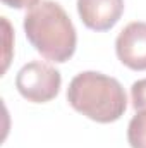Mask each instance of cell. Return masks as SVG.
Returning a JSON list of instances; mask_svg holds the SVG:
<instances>
[{"mask_svg": "<svg viewBox=\"0 0 146 148\" xmlns=\"http://www.w3.org/2000/svg\"><path fill=\"white\" fill-rule=\"evenodd\" d=\"M2 2H3V5H7L10 9H31L40 0H2Z\"/></svg>", "mask_w": 146, "mask_h": 148, "instance_id": "8", "label": "cell"}, {"mask_svg": "<svg viewBox=\"0 0 146 148\" xmlns=\"http://www.w3.org/2000/svg\"><path fill=\"white\" fill-rule=\"evenodd\" d=\"M127 141L131 148H146V110H138L129 121Z\"/></svg>", "mask_w": 146, "mask_h": 148, "instance_id": "6", "label": "cell"}, {"mask_svg": "<svg viewBox=\"0 0 146 148\" xmlns=\"http://www.w3.org/2000/svg\"><path fill=\"white\" fill-rule=\"evenodd\" d=\"M115 53L119 60L132 69L146 71V23H129L115 38Z\"/></svg>", "mask_w": 146, "mask_h": 148, "instance_id": "4", "label": "cell"}, {"mask_svg": "<svg viewBox=\"0 0 146 148\" xmlns=\"http://www.w3.org/2000/svg\"><path fill=\"white\" fill-rule=\"evenodd\" d=\"M62 86L60 73L50 64L33 60L24 64L16 76V88L23 98L33 103H46L53 100Z\"/></svg>", "mask_w": 146, "mask_h": 148, "instance_id": "3", "label": "cell"}, {"mask_svg": "<svg viewBox=\"0 0 146 148\" xmlns=\"http://www.w3.org/2000/svg\"><path fill=\"white\" fill-rule=\"evenodd\" d=\"M24 33L46 60L64 64L76 52L77 33L65 9L53 0H40L24 16Z\"/></svg>", "mask_w": 146, "mask_h": 148, "instance_id": "1", "label": "cell"}, {"mask_svg": "<svg viewBox=\"0 0 146 148\" xmlns=\"http://www.w3.org/2000/svg\"><path fill=\"white\" fill-rule=\"evenodd\" d=\"M67 102L76 112L100 124L119 121L127 109V95L122 84L115 77L96 71L74 76L67 88Z\"/></svg>", "mask_w": 146, "mask_h": 148, "instance_id": "2", "label": "cell"}, {"mask_svg": "<svg viewBox=\"0 0 146 148\" xmlns=\"http://www.w3.org/2000/svg\"><path fill=\"white\" fill-rule=\"evenodd\" d=\"M131 100H132V107L136 110H146V77L132 83Z\"/></svg>", "mask_w": 146, "mask_h": 148, "instance_id": "7", "label": "cell"}, {"mask_svg": "<svg viewBox=\"0 0 146 148\" xmlns=\"http://www.w3.org/2000/svg\"><path fill=\"white\" fill-rule=\"evenodd\" d=\"M77 14L83 24L93 31L112 29L124 14V0H77Z\"/></svg>", "mask_w": 146, "mask_h": 148, "instance_id": "5", "label": "cell"}]
</instances>
